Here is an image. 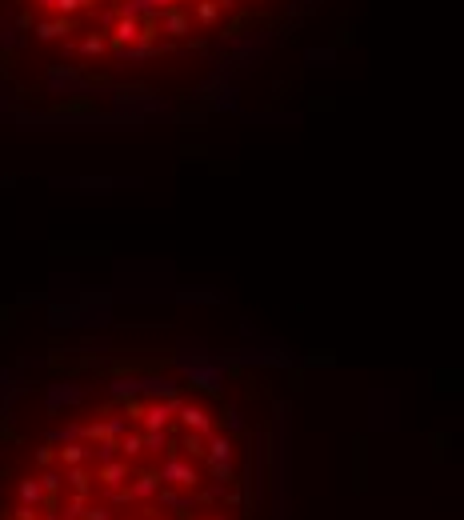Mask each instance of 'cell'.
Listing matches in <instances>:
<instances>
[{
    "label": "cell",
    "instance_id": "cell-2",
    "mask_svg": "<svg viewBox=\"0 0 464 520\" xmlns=\"http://www.w3.org/2000/svg\"><path fill=\"white\" fill-rule=\"evenodd\" d=\"M313 0H0V92L28 109L192 100Z\"/></svg>",
    "mask_w": 464,
    "mask_h": 520
},
{
    "label": "cell",
    "instance_id": "cell-1",
    "mask_svg": "<svg viewBox=\"0 0 464 520\" xmlns=\"http://www.w3.org/2000/svg\"><path fill=\"white\" fill-rule=\"evenodd\" d=\"M256 412L173 360L32 380L0 409V520H249Z\"/></svg>",
    "mask_w": 464,
    "mask_h": 520
}]
</instances>
